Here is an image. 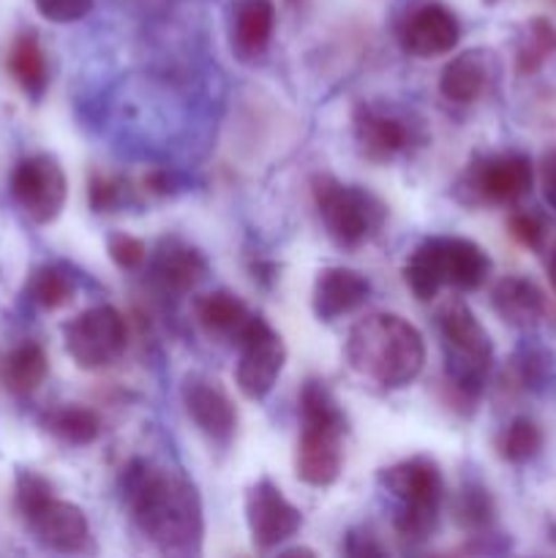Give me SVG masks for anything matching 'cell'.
I'll return each mask as SVG.
<instances>
[{
    "label": "cell",
    "mask_w": 556,
    "mask_h": 558,
    "mask_svg": "<svg viewBox=\"0 0 556 558\" xmlns=\"http://www.w3.org/2000/svg\"><path fill=\"white\" fill-rule=\"evenodd\" d=\"M403 278H407V287L412 289V294L420 303H428V300H434L439 294L442 287H447L439 238L425 240V243H420L412 251V256L407 259V267H403Z\"/></svg>",
    "instance_id": "obj_24"
},
{
    "label": "cell",
    "mask_w": 556,
    "mask_h": 558,
    "mask_svg": "<svg viewBox=\"0 0 556 558\" xmlns=\"http://www.w3.org/2000/svg\"><path fill=\"white\" fill-rule=\"evenodd\" d=\"M439 243L447 287H456L461 292H474V289H480L488 281L494 265H491V256L478 243L463 238H439Z\"/></svg>",
    "instance_id": "obj_19"
},
{
    "label": "cell",
    "mask_w": 556,
    "mask_h": 558,
    "mask_svg": "<svg viewBox=\"0 0 556 558\" xmlns=\"http://www.w3.org/2000/svg\"><path fill=\"white\" fill-rule=\"evenodd\" d=\"M49 374V360L38 343L27 341L16 347L3 363V385L11 396L27 398L44 385Z\"/></svg>",
    "instance_id": "obj_23"
},
{
    "label": "cell",
    "mask_w": 556,
    "mask_h": 558,
    "mask_svg": "<svg viewBox=\"0 0 556 558\" xmlns=\"http://www.w3.org/2000/svg\"><path fill=\"white\" fill-rule=\"evenodd\" d=\"M496 507L494 499L488 496V490L478 488V485H469L461 490L456 501V521L461 523L469 532H483L494 523Z\"/></svg>",
    "instance_id": "obj_30"
},
{
    "label": "cell",
    "mask_w": 556,
    "mask_h": 558,
    "mask_svg": "<svg viewBox=\"0 0 556 558\" xmlns=\"http://www.w3.org/2000/svg\"><path fill=\"white\" fill-rule=\"evenodd\" d=\"M238 387L249 401H262L270 396L287 363V347L281 336L262 316H251L249 325L238 336Z\"/></svg>",
    "instance_id": "obj_8"
},
{
    "label": "cell",
    "mask_w": 556,
    "mask_h": 558,
    "mask_svg": "<svg viewBox=\"0 0 556 558\" xmlns=\"http://www.w3.org/2000/svg\"><path fill=\"white\" fill-rule=\"evenodd\" d=\"M439 330L447 349V379L458 396L478 398L485 385L491 363H494V343L488 330L469 311L467 303L452 300L439 314Z\"/></svg>",
    "instance_id": "obj_5"
},
{
    "label": "cell",
    "mask_w": 556,
    "mask_h": 558,
    "mask_svg": "<svg viewBox=\"0 0 556 558\" xmlns=\"http://www.w3.org/2000/svg\"><path fill=\"white\" fill-rule=\"evenodd\" d=\"M551 52H556V27L548 20H534L529 25L527 44L518 49V71L521 74H534Z\"/></svg>",
    "instance_id": "obj_29"
},
{
    "label": "cell",
    "mask_w": 556,
    "mask_h": 558,
    "mask_svg": "<svg viewBox=\"0 0 556 558\" xmlns=\"http://www.w3.org/2000/svg\"><path fill=\"white\" fill-rule=\"evenodd\" d=\"M63 338L65 352L80 368L98 371L118 363L120 354L125 352L129 330L120 311H114L112 305H96L65 322Z\"/></svg>",
    "instance_id": "obj_7"
},
{
    "label": "cell",
    "mask_w": 556,
    "mask_h": 558,
    "mask_svg": "<svg viewBox=\"0 0 556 558\" xmlns=\"http://www.w3.org/2000/svg\"><path fill=\"white\" fill-rule=\"evenodd\" d=\"M461 38V25L456 14L439 3H425L407 16L401 31V44L409 54L436 58L452 52Z\"/></svg>",
    "instance_id": "obj_14"
},
{
    "label": "cell",
    "mask_w": 556,
    "mask_h": 558,
    "mask_svg": "<svg viewBox=\"0 0 556 558\" xmlns=\"http://www.w3.org/2000/svg\"><path fill=\"white\" fill-rule=\"evenodd\" d=\"M507 227H510L512 238L521 245H527V248H540V245H543L545 227L534 213H512Z\"/></svg>",
    "instance_id": "obj_33"
},
{
    "label": "cell",
    "mask_w": 556,
    "mask_h": 558,
    "mask_svg": "<svg viewBox=\"0 0 556 558\" xmlns=\"http://www.w3.org/2000/svg\"><path fill=\"white\" fill-rule=\"evenodd\" d=\"M245 521H249L251 539L262 550L276 548L283 539L294 537L303 526V515H300L298 507L289 505L270 480H262L249 490V496H245Z\"/></svg>",
    "instance_id": "obj_11"
},
{
    "label": "cell",
    "mask_w": 556,
    "mask_h": 558,
    "mask_svg": "<svg viewBox=\"0 0 556 558\" xmlns=\"http://www.w3.org/2000/svg\"><path fill=\"white\" fill-rule=\"evenodd\" d=\"M488 60L483 52H463L445 65L439 90L452 104H472L488 85Z\"/></svg>",
    "instance_id": "obj_21"
},
{
    "label": "cell",
    "mask_w": 556,
    "mask_h": 558,
    "mask_svg": "<svg viewBox=\"0 0 556 558\" xmlns=\"http://www.w3.org/2000/svg\"><path fill=\"white\" fill-rule=\"evenodd\" d=\"M194 314H196V322H200V325L205 327L210 336H234L238 338L251 319V314H249V308H245L243 300H240L238 294L227 292V289H218V292L196 298Z\"/></svg>",
    "instance_id": "obj_22"
},
{
    "label": "cell",
    "mask_w": 556,
    "mask_h": 558,
    "mask_svg": "<svg viewBox=\"0 0 556 558\" xmlns=\"http://www.w3.org/2000/svg\"><path fill=\"white\" fill-rule=\"evenodd\" d=\"M11 196L33 223H52L69 196V180L52 156H27L11 174Z\"/></svg>",
    "instance_id": "obj_9"
},
{
    "label": "cell",
    "mask_w": 556,
    "mask_h": 558,
    "mask_svg": "<svg viewBox=\"0 0 556 558\" xmlns=\"http://www.w3.org/2000/svg\"><path fill=\"white\" fill-rule=\"evenodd\" d=\"M9 71L11 76L20 82V87L27 96L38 98L47 90V58H44L41 44H38V38L33 36V33H22V36L11 44Z\"/></svg>",
    "instance_id": "obj_26"
},
{
    "label": "cell",
    "mask_w": 556,
    "mask_h": 558,
    "mask_svg": "<svg viewBox=\"0 0 556 558\" xmlns=\"http://www.w3.org/2000/svg\"><path fill=\"white\" fill-rule=\"evenodd\" d=\"M534 185V167L527 156L478 158L467 172V189L478 202L510 205L527 196Z\"/></svg>",
    "instance_id": "obj_10"
},
{
    "label": "cell",
    "mask_w": 556,
    "mask_h": 558,
    "mask_svg": "<svg viewBox=\"0 0 556 558\" xmlns=\"http://www.w3.org/2000/svg\"><path fill=\"white\" fill-rule=\"evenodd\" d=\"M41 425L49 436H55V439L69 447L93 445L101 436V420H98V414L93 409L74 407V403L49 409L41 417Z\"/></svg>",
    "instance_id": "obj_25"
},
{
    "label": "cell",
    "mask_w": 556,
    "mask_h": 558,
    "mask_svg": "<svg viewBox=\"0 0 556 558\" xmlns=\"http://www.w3.org/2000/svg\"><path fill=\"white\" fill-rule=\"evenodd\" d=\"M314 199L327 234L343 248L365 243L385 221V205L360 185H343L330 174L314 180Z\"/></svg>",
    "instance_id": "obj_6"
},
{
    "label": "cell",
    "mask_w": 556,
    "mask_h": 558,
    "mask_svg": "<svg viewBox=\"0 0 556 558\" xmlns=\"http://www.w3.org/2000/svg\"><path fill=\"white\" fill-rule=\"evenodd\" d=\"M123 199V189H120L118 180H109V178H93L90 180V207L96 213H107L112 207L120 205Z\"/></svg>",
    "instance_id": "obj_34"
},
{
    "label": "cell",
    "mask_w": 556,
    "mask_h": 558,
    "mask_svg": "<svg viewBox=\"0 0 556 558\" xmlns=\"http://www.w3.org/2000/svg\"><path fill=\"white\" fill-rule=\"evenodd\" d=\"M145 185L153 191V194H169V178L164 172H153L145 178Z\"/></svg>",
    "instance_id": "obj_36"
},
{
    "label": "cell",
    "mask_w": 556,
    "mask_h": 558,
    "mask_svg": "<svg viewBox=\"0 0 556 558\" xmlns=\"http://www.w3.org/2000/svg\"><path fill=\"white\" fill-rule=\"evenodd\" d=\"M543 189H545V199H548V205L556 210V153H551V156L545 158Z\"/></svg>",
    "instance_id": "obj_35"
},
{
    "label": "cell",
    "mask_w": 556,
    "mask_h": 558,
    "mask_svg": "<svg viewBox=\"0 0 556 558\" xmlns=\"http://www.w3.org/2000/svg\"><path fill=\"white\" fill-rule=\"evenodd\" d=\"M379 485L401 505L396 515V532L403 539L423 543L436 532L442 499H445V480L436 461L425 456L407 458L396 466L382 469Z\"/></svg>",
    "instance_id": "obj_3"
},
{
    "label": "cell",
    "mask_w": 556,
    "mask_h": 558,
    "mask_svg": "<svg viewBox=\"0 0 556 558\" xmlns=\"http://www.w3.org/2000/svg\"><path fill=\"white\" fill-rule=\"evenodd\" d=\"M371 283L363 272L349 267H325L314 283V311L322 322L352 314L368 300Z\"/></svg>",
    "instance_id": "obj_15"
},
{
    "label": "cell",
    "mask_w": 556,
    "mask_h": 558,
    "mask_svg": "<svg viewBox=\"0 0 556 558\" xmlns=\"http://www.w3.org/2000/svg\"><path fill=\"white\" fill-rule=\"evenodd\" d=\"M153 276L169 292L185 294L205 281L207 259L202 251L191 248L180 240H164L153 259Z\"/></svg>",
    "instance_id": "obj_16"
},
{
    "label": "cell",
    "mask_w": 556,
    "mask_h": 558,
    "mask_svg": "<svg viewBox=\"0 0 556 558\" xmlns=\"http://www.w3.org/2000/svg\"><path fill=\"white\" fill-rule=\"evenodd\" d=\"M109 256L120 270H136V267L145 265L147 245L131 234H112L109 238Z\"/></svg>",
    "instance_id": "obj_31"
},
{
    "label": "cell",
    "mask_w": 556,
    "mask_h": 558,
    "mask_svg": "<svg viewBox=\"0 0 556 558\" xmlns=\"http://www.w3.org/2000/svg\"><path fill=\"white\" fill-rule=\"evenodd\" d=\"M36 9L44 20L65 25L90 14L93 0H36Z\"/></svg>",
    "instance_id": "obj_32"
},
{
    "label": "cell",
    "mask_w": 556,
    "mask_h": 558,
    "mask_svg": "<svg viewBox=\"0 0 556 558\" xmlns=\"http://www.w3.org/2000/svg\"><path fill=\"white\" fill-rule=\"evenodd\" d=\"M276 25L270 0H240L232 16V44L243 60L259 58L267 49Z\"/></svg>",
    "instance_id": "obj_20"
},
{
    "label": "cell",
    "mask_w": 556,
    "mask_h": 558,
    "mask_svg": "<svg viewBox=\"0 0 556 558\" xmlns=\"http://www.w3.org/2000/svg\"><path fill=\"white\" fill-rule=\"evenodd\" d=\"M183 403L196 428L216 445H227L238 428V412L227 392L205 376H185Z\"/></svg>",
    "instance_id": "obj_13"
},
{
    "label": "cell",
    "mask_w": 556,
    "mask_h": 558,
    "mask_svg": "<svg viewBox=\"0 0 556 558\" xmlns=\"http://www.w3.org/2000/svg\"><path fill=\"white\" fill-rule=\"evenodd\" d=\"M543 450V430L534 420L516 417L499 439V456L507 463H529Z\"/></svg>",
    "instance_id": "obj_27"
},
{
    "label": "cell",
    "mask_w": 556,
    "mask_h": 558,
    "mask_svg": "<svg viewBox=\"0 0 556 558\" xmlns=\"http://www.w3.org/2000/svg\"><path fill=\"white\" fill-rule=\"evenodd\" d=\"M347 360L363 379L398 390L412 385L425 365V341L414 325L396 314H371L352 327Z\"/></svg>",
    "instance_id": "obj_2"
},
{
    "label": "cell",
    "mask_w": 556,
    "mask_h": 558,
    "mask_svg": "<svg viewBox=\"0 0 556 558\" xmlns=\"http://www.w3.org/2000/svg\"><path fill=\"white\" fill-rule=\"evenodd\" d=\"M554 539H556V532H554Z\"/></svg>",
    "instance_id": "obj_38"
},
{
    "label": "cell",
    "mask_w": 556,
    "mask_h": 558,
    "mask_svg": "<svg viewBox=\"0 0 556 558\" xmlns=\"http://www.w3.org/2000/svg\"><path fill=\"white\" fill-rule=\"evenodd\" d=\"M22 518L33 537L58 554H82L85 545L90 543V526H87L85 512L71 501L47 496L36 507L22 512Z\"/></svg>",
    "instance_id": "obj_12"
},
{
    "label": "cell",
    "mask_w": 556,
    "mask_h": 558,
    "mask_svg": "<svg viewBox=\"0 0 556 558\" xmlns=\"http://www.w3.org/2000/svg\"><path fill=\"white\" fill-rule=\"evenodd\" d=\"M354 136L371 161H387L396 153L407 150L409 131L401 120L382 114L371 107H360L354 114Z\"/></svg>",
    "instance_id": "obj_18"
},
{
    "label": "cell",
    "mask_w": 556,
    "mask_h": 558,
    "mask_svg": "<svg viewBox=\"0 0 556 558\" xmlns=\"http://www.w3.org/2000/svg\"><path fill=\"white\" fill-rule=\"evenodd\" d=\"M491 298H494L491 303H494L496 314L510 327H518V330H529V327L540 325V319L545 316V294L529 278H501Z\"/></svg>",
    "instance_id": "obj_17"
},
{
    "label": "cell",
    "mask_w": 556,
    "mask_h": 558,
    "mask_svg": "<svg viewBox=\"0 0 556 558\" xmlns=\"http://www.w3.org/2000/svg\"><path fill=\"white\" fill-rule=\"evenodd\" d=\"M548 281H551V287H554V292H556V251H554V256H551V262H548Z\"/></svg>",
    "instance_id": "obj_37"
},
{
    "label": "cell",
    "mask_w": 556,
    "mask_h": 558,
    "mask_svg": "<svg viewBox=\"0 0 556 558\" xmlns=\"http://www.w3.org/2000/svg\"><path fill=\"white\" fill-rule=\"evenodd\" d=\"M74 292H76L74 278L58 265L41 267V270L33 272L31 278V298L36 300V305H41V308L47 311L63 308L65 303H71Z\"/></svg>",
    "instance_id": "obj_28"
},
{
    "label": "cell",
    "mask_w": 556,
    "mask_h": 558,
    "mask_svg": "<svg viewBox=\"0 0 556 558\" xmlns=\"http://www.w3.org/2000/svg\"><path fill=\"white\" fill-rule=\"evenodd\" d=\"M123 496L136 529L167 554H189L202 539L196 488L180 474L134 461L123 472Z\"/></svg>",
    "instance_id": "obj_1"
},
{
    "label": "cell",
    "mask_w": 556,
    "mask_h": 558,
    "mask_svg": "<svg viewBox=\"0 0 556 558\" xmlns=\"http://www.w3.org/2000/svg\"><path fill=\"white\" fill-rule=\"evenodd\" d=\"M300 420H303V434L298 441V458H294V472L305 485L327 488L338 480L343 466V420L333 396H311L300 403Z\"/></svg>",
    "instance_id": "obj_4"
}]
</instances>
